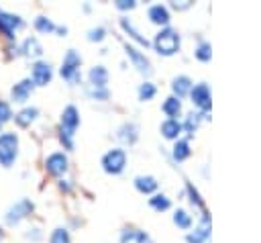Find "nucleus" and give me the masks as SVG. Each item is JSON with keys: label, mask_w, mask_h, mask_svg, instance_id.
I'll use <instances>...</instances> for the list:
<instances>
[{"label": "nucleus", "mask_w": 261, "mask_h": 243, "mask_svg": "<svg viewBox=\"0 0 261 243\" xmlns=\"http://www.w3.org/2000/svg\"><path fill=\"white\" fill-rule=\"evenodd\" d=\"M80 125V112L75 106H65L61 112V129H59V139L65 149H73V135Z\"/></svg>", "instance_id": "obj_1"}, {"label": "nucleus", "mask_w": 261, "mask_h": 243, "mask_svg": "<svg viewBox=\"0 0 261 243\" xmlns=\"http://www.w3.org/2000/svg\"><path fill=\"white\" fill-rule=\"evenodd\" d=\"M153 47L159 55H173L177 49H179V35L177 31H173L171 27H165L161 29L155 39H153Z\"/></svg>", "instance_id": "obj_2"}, {"label": "nucleus", "mask_w": 261, "mask_h": 243, "mask_svg": "<svg viewBox=\"0 0 261 243\" xmlns=\"http://www.w3.org/2000/svg\"><path fill=\"white\" fill-rule=\"evenodd\" d=\"M18 157V137L16 133H0V165L10 167Z\"/></svg>", "instance_id": "obj_3"}, {"label": "nucleus", "mask_w": 261, "mask_h": 243, "mask_svg": "<svg viewBox=\"0 0 261 243\" xmlns=\"http://www.w3.org/2000/svg\"><path fill=\"white\" fill-rule=\"evenodd\" d=\"M80 65H82V57L75 49H69L65 55H63V61H61V78L67 80L69 84H77L82 80V74H80Z\"/></svg>", "instance_id": "obj_4"}, {"label": "nucleus", "mask_w": 261, "mask_h": 243, "mask_svg": "<svg viewBox=\"0 0 261 243\" xmlns=\"http://www.w3.org/2000/svg\"><path fill=\"white\" fill-rule=\"evenodd\" d=\"M124 165H126V153H124V149H120V147L110 149V151L102 157V167H104V172H108V174H120V172L124 169Z\"/></svg>", "instance_id": "obj_5"}, {"label": "nucleus", "mask_w": 261, "mask_h": 243, "mask_svg": "<svg viewBox=\"0 0 261 243\" xmlns=\"http://www.w3.org/2000/svg\"><path fill=\"white\" fill-rule=\"evenodd\" d=\"M33 208H35V204H33L29 198H20L18 202H14V204L6 210L4 221H6L8 225H18L22 218H27V216L33 212Z\"/></svg>", "instance_id": "obj_6"}, {"label": "nucleus", "mask_w": 261, "mask_h": 243, "mask_svg": "<svg viewBox=\"0 0 261 243\" xmlns=\"http://www.w3.org/2000/svg\"><path fill=\"white\" fill-rule=\"evenodd\" d=\"M51 76H53V69H51V63L49 61H35L33 63L31 82L35 86H47L51 82Z\"/></svg>", "instance_id": "obj_7"}, {"label": "nucleus", "mask_w": 261, "mask_h": 243, "mask_svg": "<svg viewBox=\"0 0 261 243\" xmlns=\"http://www.w3.org/2000/svg\"><path fill=\"white\" fill-rule=\"evenodd\" d=\"M22 27V18L18 14H10V12H0V33L6 39H12L14 33Z\"/></svg>", "instance_id": "obj_8"}, {"label": "nucleus", "mask_w": 261, "mask_h": 243, "mask_svg": "<svg viewBox=\"0 0 261 243\" xmlns=\"http://www.w3.org/2000/svg\"><path fill=\"white\" fill-rule=\"evenodd\" d=\"M190 96H192V102L200 108V110H208L210 108V86L208 84H196L192 90H190Z\"/></svg>", "instance_id": "obj_9"}, {"label": "nucleus", "mask_w": 261, "mask_h": 243, "mask_svg": "<svg viewBox=\"0 0 261 243\" xmlns=\"http://www.w3.org/2000/svg\"><path fill=\"white\" fill-rule=\"evenodd\" d=\"M45 169H47L51 176H63V174L67 172V157H65L61 151L51 153V155L45 159Z\"/></svg>", "instance_id": "obj_10"}, {"label": "nucleus", "mask_w": 261, "mask_h": 243, "mask_svg": "<svg viewBox=\"0 0 261 243\" xmlns=\"http://www.w3.org/2000/svg\"><path fill=\"white\" fill-rule=\"evenodd\" d=\"M208 237H210V216H208V212H204L200 225L192 233H188L186 239H188V243H204Z\"/></svg>", "instance_id": "obj_11"}, {"label": "nucleus", "mask_w": 261, "mask_h": 243, "mask_svg": "<svg viewBox=\"0 0 261 243\" xmlns=\"http://www.w3.org/2000/svg\"><path fill=\"white\" fill-rule=\"evenodd\" d=\"M33 88H35V84L31 82V78H29V80H22V82H18V84H14V86H12V90H10V98H12L14 102L22 104V102H27V100H29V96H31Z\"/></svg>", "instance_id": "obj_12"}, {"label": "nucleus", "mask_w": 261, "mask_h": 243, "mask_svg": "<svg viewBox=\"0 0 261 243\" xmlns=\"http://www.w3.org/2000/svg\"><path fill=\"white\" fill-rule=\"evenodd\" d=\"M124 49H126V55L130 57L133 65H135L141 74H151V63H149V59L145 57V53H141V51H139V49H135L133 45H126Z\"/></svg>", "instance_id": "obj_13"}, {"label": "nucleus", "mask_w": 261, "mask_h": 243, "mask_svg": "<svg viewBox=\"0 0 261 243\" xmlns=\"http://www.w3.org/2000/svg\"><path fill=\"white\" fill-rule=\"evenodd\" d=\"M88 78H90V86H94V88H106L108 71H106L104 65H94V67L90 69Z\"/></svg>", "instance_id": "obj_14"}, {"label": "nucleus", "mask_w": 261, "mask_h": 243, "mask_svg": "<svg viewBox=\"0 0 261 243\" xmlns=\"http://www.w3.org/2000/svg\"><path fill=\"white\" fill-rule=\"evenodd\" d=\"M120 243H151V237L139 229H124L120 235Z\"/></svg>", "instance_id": "obj_15"}, {"label": "nucleus", "mask_w": 261, "mask_h": 243, "mask_svg": "<svg viewBox=\"0 0 261 243\" xmlns=\"http://www.w3.org/2000/svg\"><path fill=\"white\" fill-rule=\"evenodd\" d=\"M18 49H20V53H22L24 57H39V55L43 53V47H41V43L37 41V37H27Z\"/></svg>", "instance_id": "obj_16"}, {"label": "nucleus", "mask_w": 261, "mask_h": 243, "mask_svg": "<svg viewBox=\"0 0 261 243\" xmlns=\"http://www.w3.org/2000/svg\"><path fill=\"white\" fill-rule=\"evenodd\" d=\"M149 18L155 25H167L169 22V10L163 4H153L149 8Z\"/></svg>", "instance_id": "obj_17"}, {"label": "nucleus", "mask_w": 261, "mask_h": 243, "mask_svg": "<svg viewBox=\"0 0 261 243\" xmlns=\"http://www.w3.org/2000/svg\"><path fill=\"white\" fill-rule=\"evenodd\" d=\"M161 133L165 139H177L181 133V123L177 118H167L161 123Z\"/></svg>", "instance_id": "obj_18"}, {"label": "nucleus", "mask_w": 261, "mask_h": 243, "mask_svg": "<svg viewBox=\"0 0 261 243\" xmlns=\"http://www.w3.org/2000/svg\"><path fill=\"white\" fill-rule=\"evenodd\" d=\"M137 137H139V127L135 123H124L118 129V139L124 141V143H128V145H133L137 141Z\"/></svg>", "instance_id": "obj_19"}, {"label": "nucleus", "mask_w": 261, "mask_h": 243, "mask_svg": "<svg viewBox=\"0 0 261 243\" xmlns=\"http://www.w3.org/2000/svg\"><path fill=\"white\" fill-rule=\"evenodd\" d=\"M37 114H39V110H37L35 106H27V108H22L20 112L14 114V123H16L18 127H29V125L37 118Z\"/></svg>", "instance_id": "obj_20"}, {"label": "nucleus", "mask_w": 261, "mask_h": 243, "mask_svg": "<svg viewBox=\"0 0 261 243\" xmlns=\"http://www.w3.org/2000/svg\"><path fill=\"white\" fill-rule=\"evenodd\" d=\"M135 186H137L139 192L151 194V192L157 190V180H155L153 176H137V178H135Z\"/></svg>", "instance_id": "obj_21"}, {"label": "nucleus", "mask_w": 261, "mask_h": 243, "mask_svg": "<svg viewBox=\"0 0 261 243\" xmlns=\"http://www.w3.org/2000/svg\"><path fill=\"white\" fill-rule=\"evenodd\" d=\"M171 88H173V92L177 94V98H181V96H186V94L192 90V80H190L188 76H177V78H173Z\"/></svg>", "instance_id": "obj_22"}, {"label": "nucleus", "mask_w": 261, "mask_h": 243, "mask_svg": "<svg viewBox=\"0 0 261 243\" xmlns=\"http://www.w3.org/2000/svg\"><path fill=\"white\" fill-rule=\"evenodd\" d=\"M161 110H163L169 118H175V116L179 114V110H181V102H179V98H177V96H169V98L163 102Z\"/></svg>", "instance_id": "obj_23"}, {"label": "nucleus", "mask_w": 261, "mask_h": 243, "mask_svg": "<svg viewBox=\"0 0 261 243\" xmlns=\"http://www.w3.org/2000/svg\"><path fill=\"white\" fill-rule=\"evenodd\" d=\"M120 27H122V29H124V31H126V33L133 37V39H135V41H139L141 45L149 47V41H147V39H145V37H143V35H141V33H139L135 27H133V22H130L128 18H120Z\"/></svg>", "instance_id": "obj_24"}, {"label": "nucleus", "mask_w": 261, "mask_h": 243, "mask_svg": "<svg viewBox=\"0 0 261 243\" xmlns=\"http://www.w3.org/2000/svg\"><path fill=\"white\" fill-rule=\"evenodd\" d=\"M186 157H190V145L186 139H177L173 145V159L175 161H184Z\"/></svg>", "instance_id": "obj_25"}, {"label": "nucleus", "mask_w": 261, "mask_h": 243, "mask_svg": "<svg viewBox=\"0 0 261 243\" xmlns=\"http://www.w3.org/2000/svg\"><path fill=\"white\" fill-rule=\"evenodd\" d=\"M35 29H37L39 33H43V35H49V33L55 31V25H53V20L47 18V16H37V18H35Z\"/></svg>", "instance_id": "obj_26"}, {"label": "nucleus", "mask_w": 261, "mask_h": 243, "mask_svg": "<svg viewBox=\"0 0 261 243\" xmlns=\"http://www.w3.org/2000/svg\"><path fill=\"white\" fill-rule=\"evenodd\" d=\"M194 55L200 59V61H210V57H212V47H210V43H206V41H202L198 47H196V51H194Z\"/></svg>", "instance_id": "obj_27"}, {"label": "nucleus", "mask_w": 261, "mask_h": 243, "mask_svg": "<svg viewBox=\"0 0 261 243\" xmlns=\"http://www.w3.org/2000/svg\"><path fill=\"white\" fill-rule=\"evenodd\" d=\"M200 116H202L200 112H196V114H194V112H190V114H188V118H186V123L181 125V129H186L190 135H194V131H196V129H198V125H200Z\"/></svg>", "instance_id": "obj_28"}, {"label": "nucleus", "mask_w": 261, "mask_h": 243, "mask_svg": "<svg viewBox=\"0 0 261 243\" xmlns=\"http://www.w3.org/2000/svg\"><path fill=\"white\" fill-rule=\"evenodd\" d=\"M49 243H71L67 229H63V227H57V229L51 233V239H49Z\"/></svg>", "instance_id": "obj_29"}, {"label": "nucleus", "mask_w": 261, "mask_h": 243, "mask_svg": "<svg viewBox=\"0 0 261 243\" xmlns=\"http://www.w3.org/2000/svg\"><path fill=\"white\" fill-rule=\"evenodd\" d=\"M155 92H157V88H155L151 82H143V84L139 86V98H141V100H151V98L155 96Z\"/></svg>", "instance_id": "obj_30"}, {"label": "nucleus", "mask_w": 261, "mask_h": 243, "mask_svg": "<svg viewBox=\"0 0 261 243\" xmlns=\"http://www.w3.org/2000/svg\"><path fill=\"white\" fill-rule=\"evenodd\" d=\"M149 204H151L155 210H167V208H169V198L163 196V194H155L153 198H149Z\"/></svg>", "instance_id": "obj_31"}, {"label": "nucleus", "mask_w": 261, "mask_h": 243, "mask_svg": "<svg viewBox=\"0 0 261 243\" xmlns=\"http://www.w3.org/2000/svg\"><path fill=\"white\" fill-rule=\"evenodd\" d=\"M173 223L177 225V227H181V229H188L190 225H192V216L186 212V210H175V214H173Z\"/></svg>", "instance_id": "obj_32"}, {"label": "nucleus", "mask_w": 261, "mask_h": 243, "mask_svg": "<svg viewBox=\"0 0 261 243\" xmlns=\"http://www.w3.org/2000/svg\"><path fill=\"white\" fill-rule=\"evenodd\" d=\"M86 92H88L92 98H96V100H106V98H108V90H106V88H94V86H88Z\"/></svg>", "instance_id": "obj_33"}, {"label": "nucleus", "mask_w": 261, "mask_h": 243, "mask_svg": "<svg viewBox=\"0 0 261 243\" xmlns=\"http://www.w3.org/2000/svg\"><path fill=\"white\" fill-rule=\"evenodd\" d=\"M12 118V112H10V106L6 104V102H2L0 100V127L4 125V123H8Z\"/></svg>", "instance_id": "obj_34"}, {"label": "nucleus", "mask_w": 261, "mask_h": 243, "mask_svg": "<svg viewBox=\"0 0 261 243\" xmlns=\"http://www.w3.org/2000/svg\"><path fill=\"white\" fill-rule=\"evenodd\" d=\"M104 35H106L104 27H96V29H92V31L88 33V39H90V41H102Z\"/></svg>", "instance_id": "obj_35"}, {"label": "nucleus", "mask_w": 261, "mask_h": 243, "mask_svg": "<svg viewBox=\"0 0 261 243\" xmlns=\"http://www.w3.org/2000/svg\"><path fill=\"white\" fill-rule=\"evenodd\" d=\"M188 192H190V196H192L190 200H192V202H194L196 206H202V198H200V194L196 192V188H192V186L188 184Z\"/></svg>", "instance_id": "obj_36"}, {"label": "nucleus", "mask_w": 261, "mask_h": 243, "mask_svg": "<svg viewBox=\"0 0 261 243\" xmlns=\"http://www.w3.org/2000/svg\"><path fill=\"white\" fill-rule=\"evenodd\" d=\"M116 8H120V10H130V8H135V0H118L116 2Z\"/></svg>", "instance_id": "obj_37"}, {"label": "nucleus", "mask_w": 261, "mask_h": 243, "mask_svg": "<svg viewBox=\"0 0 261 243\" xmlns=\"http://www.w3.org/2000/svg\"><path fill=\"white\" fill-rule=\"evenodd\" d=\"M27 239H33V241H39L41 239V231L35 227V229H29V233H27Z\"/></svg>", "instance_id": "obj_38"}, {"label": "nucleus", "mask_w": 261, "mask_h": 243, "mask_svg": "<svg viewBox=\"0 0 261 243\" xmlns=\"http://www.w3.org/2000/svg\"><path fill=\"white\" fill-rule=\"evenodd\" d=\"M171 6H173V8H177V10H186V8H190V6H192V0H184V2H173Z\"/></svg>", "instance_id": "obj_39"}, {"label": "nucleus", "mask_w": 261, "mask_h": 243, "mask_svg": "<svg viewBox=\"0 0 261 243\" xmlns=\"http://www.w3.org/2000/svg\"><path fill=\"white\" fill-rule=\"evenodd\" d=\"M0 241H2V229H0Z\"/></svg>", "instance_id": "obj_40"}]
</instances>
